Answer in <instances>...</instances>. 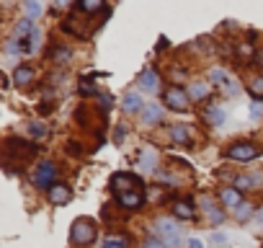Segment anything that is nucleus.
Instances as JSON below:
<instances>
[{
  "mask_svg": "<svg viewBox=\"0 0 263 248\" xmlns=\"http://www.w3.org/2000/svg\"><path fill=\"white\" fill-rule=\"evenodd\" d=\"M258 181H260L258 176H240V179L235 181V186H237V189H250V186L258 184Z\"/></svg>",
  "mask_w": 263,
  "mask_h": 248,
  "instance_id": "nucleus-21",
  "label": "nucleus"
},
{
  "mask_svg": "<svg viewBox=\"0 0 263 248\" xmlns=\"http://www.w3.org/2000/svg\"><path fill=\"white\" fill-rule=\"evenodd\" d=\"M171 137H173L178 145H186V140H189V130H186V124H173Z\"/></svg>",
  "mask_w": 263,
  "mask_h": 248,
  "instance_id": "nucleus-15",
  "label": "nucleus"
},
{
  "mask_svg": "<svg viewBox=\"0 0 263 248\" xmlns=\"http://www.w3.org/2000/svg\"><path fill=\"white\" fill-rule=\"evenodd\" d=\"M140 106H142V96H140V93H126V96H124V111H126V114L137 111Z\"/></svg>",
  "mask_w": 263,
  "mask_h": 248,
  "instance_id": "nucleus-12",
  "label": "nucleus"
},
{
  "mask_svg": "<svg viewBox=\"0 0 263 248\" xmlns=\"http://www.w3.org/2000/svg\"><path fill=\"white\" fill-rule=\"evenodd\" d=\"M6 49H8L11 55H16V52H18V44H16V39H8V44H6Z\"/></svg>",
  "mask_w": 263,
  "mask_h": 248,
  "instance_id": "nucleus-32",
  "label": "nucleus"
},
{
  "mask_svg": "<svg viewBox=\"0 0 263 248\" xmlns=\"http://www.w3.org/2000/svg\"><path fill=\"white\" fill-rule=\"evenodd\" d=\"M189 245H191V248H204V243H201V240H196V238H191V240H189Z\"/></svg>",
  "mask_w": 263,
  "mask_h": 248,
  "instance_id": "nucleus-34",
  "label": "nucleus"
},
{
  "mask_svg": "<svg viewBox=\"0 0 263 248\" xmlns=\"http://www.w3.org/2000/svg\"><path fill=\"white\" fill-rule=\"evenodd\" d=\"M29 42H31V44L26 47V52H29V55H36V52H39V44H42V31H39L36 26H34V31H31V39H29Z\"/></svg>",
  "mask_w": 263,
  "mask_h": 248,
  "instance_id": "nucleus-19",
  "label": "nucleus"
},
{
  "mask_svg": "<svg viewBox=\"0 0 263 248\" xmlns=\"http://www.w3.org/2000/svg\"><path fill=\"white\" fill-rule=\"evenodd\" d=\"M165 103H168L173 111H186V106H189V93H186L183 88H178V85H171V88L165 91Z\"/></svg>",
  "mask_w": 263,
  "mask_h": 248,
  "instance_id": "nucleus-3",
  "label": "nucleus"
},
{
  "mask_svg": "<svg viewBox=\"0 0 263 248\" xmlns=\"http://www.w3.org/2000/svg\"><path fill=\"white\" fill-rule=\"evenodd\" d=\"M119 204H124V207H129V209H137V207L142 204V194H132V191L119 194Z\"/></svg>",
  "mask_w": 263,
  "mask_h": 248,
  "instance_id": "nucleus-11",
  "label": "nucleus"
},
{
  "mask_svg": "<svg viewBox=\"0 0 263 248\" xmlns=\"http://www.w3.org/2000/svg\"><path fill=\"white\" fill-rule=\"evenodd\" d=\"M57 3V8H65V6H70V0H54Z\"/></svg>",
  "mask_w": 263,
  "mask_h": 248,
  "instance_id": "nucleus-36",
  "label": "nucleus"
},
{
  "mask_svg": "<svg viewBox=\"0 0 263 248\" xmlns=\"http://www.w3.org/2000/svg\"><path fill=\"white\" fill-rule=\"evenodd\" d=\"M209 80L212 83H227V73L224 70H212L209 73Z\"/></svg>",
  "mask_w": 263,
  "mask_h": 248,
  "instance_id": "nucleus-28",
  "label": "nucleus"
},
{
  "mask_svg": "<svg viewBox=\"0 0 263 248\" xmlns=\"http://www.w3.org/2000/svg\"><path fill=\"white\" fill-rule=\"evenodd\" d=\"M54 176H57V166L49 163V161H42L36 173H34V186L39 189H52L54 186Z\"/></svg>",
  "mask_w": 263,
  "mask_h": 248,
  "instance_id": "nucleus-1",
  "label": "nucleus"
},
{
  "mask_svg": "<svg viewBox=\"0 0 263 248\" xmlns=\"http://www.w3.org/2000/svg\"><path fill=\"white\" fill-rule=\"evenodd\" d=\"M235 215H237V220H245V217H250V215H253V209H250V207H245V204H237Z\"/></svg>",
  "mask_w": 263,
  "mask_h": 248,
  "instance_id": "nucleus-30",
  "label": "nucleus"
},
{
  "mask_svg": "<svg viewBox=\"0 0 263 248\" xmlns=\"http://www.w3.org/2000/svg\"><path fill=\"white\" fill-rule=\"evenodd\" d=\"M34 31V26H31V19H21L18 24H16V37H26V34H31Z\"/></svg>",
  "mask_w": 263,
  "mask_h": 248,
  "instance_id": "nucleus-20",
  "label": "nucleus"
},
{
  "mask_svg": "<svg viewBox=\"0 0 263 248\" xmlns=\"http://www.w3.org/2000/svg\"><path fill=\"white\" fill-rule=\"evenodd\" d=\"M163 245H165V243H158V240H147V243H145V248H163Z\"/></svg>",
  "mask_w": 263,
  "mask_h": 248,
  "instance_id": "nucleus-33",
  "label": "nucleus"
},
{
  "mask_svg": "<svg viewBox=\"0 0 263 248\" xmlns=\"http://www.w3.org/2000/svg\"><path fill=\"white\" fill-rule=\"evenodd\" d=\"M222 202H224V207H237L240 204V194L235 189H224L222 191Z\"/></svg>",
  "mask_w": 263,
  "mask_h": 248,
  "instance_id": "nucleus-18",
  "label": "nucleus"
},
{
  "mask_svg": "<svg viewBox=\"0 0 263 248\" xmlns=\"http://www.w3.org/2000/svg\"><path fill=\"white\" fill-rule=\"evenodd\" d=\"M80 93H83V96H93V93H96L93 80H83V83H80Z\"/></svg>",
  "mask_w": 263,
  "mask_h": 248,
  "instance_id": "nucleus-29",
  "label": "nucleus"
},
{
  "mask_svg": "<svg viewBox=\"0 0 263 248\" xmlns=\"http://www.w3.org/2000/svg\"><path fill=\"white\" fill-rule=\"evenodd\" d=\"M155 233L163 240H173V238H178V222L176 220H168V217H160L155 222Z\"/></svg>",
  "mask_w": 263,
  "mask_h": 248,
  "instance_id": "nucleus-6",
  "label": "nucleus"
},
{
  "mask_svg": "<svg viewBox=\"0 0 263 248\" xmlns=\"http://www.w3.org/2000/svg\"><path fill=\"white\" fill-rule=\"evenodd\" d=\"M158 83H160V80H158L155 70H150V67L140 75V88H142V91H147V93H155V91H158Z\"/></svg>",
  "mask_w": 263,
  "mask_h": 248,
  "instance_id": "nucleus-8",
  "label": "nucleus"
},
{
  "mask_svg": "<svg viewBox=\"0 0 263 248\" xmlns=\"http://www.w3.org/2000/svg\"><path fill=\"white\" fill-rule=\"evenodd\" d=\"M260 114H263V106H260V101H255L253 109H250V116H253V119H260Z\"/></svg>",
  "mask_w": 263,
  "mask_h": 248,
  "instance_id": "nucleus-31",
  "label": "nucleus"
},
{
  "mask_svg": "<svg viewBox=\"0 0 263 248\" xmlns=\"http://www.w3.org/2000/svg\"><path fill=\"white\" fill-rule=\"evenodd\" d=\"M163 116V106L160 103H145L142 109V124H155Z\"/></svg>",
  "mask_w": 263,
  "mask_h": 248,
  "instance_id": "nucleus-7",
  "label": "nucleus"
},
{
  "mask_svg": "<svg viewBox=\"0 0 263 248\" xmlns=\"http://www.w3.org/2000/svg\"><path fill=\"white\" fill-rule=\"evenodd\" d=\"M189 93H191V98H204L206 96V83H194L189 88Z\"/></svg>",
  "mask_w": 263,
  "mask_h": 248,
  "instance_id": "nucleus-22",
  "label": "nucleus"
},
{
  "mask_svg": "<svg viewBox=\"0 0 263 248\" xmlns=\"http://www.w3.org/2000/svg\"><path fill=\"white\" fill-rule=\"evenodd\" d=\"M49 199H52L54 204H62V202H67V199H70V191H67V186H52V189H49Z\"/></svg>",
  "mask_w": 263,
  "mask_h": 248,
  "instance_id": "nucleus-14",
  "label": "nucleus"
},
{
  "mask_svg": "<svg viewBox=\"0 0 263 248\" xmlns=\"http://www.w3.org/2000/svg\"><path fill=\"white\" fill-rule=\"evenodd\" d=\"M255 88H260V91H263V78H260V80H255Z\"/></svg>",
  "mask_w": 263,
  "mask_h": 248,
  "instance_id": "nucleus-37",
  "label": "nucleus"
},
{
  "mask_svg": "<svg viewBox=\"0 0 263 248\" xmlns=\"http://www.w3.org/2000/svg\"><path fill=\"white\" fill-rule=\"evenodd\" d=\"M173 212H176L178 217H191V215H194V209L189 207V202H178V204L173 207Z\"/></svg>",
  "mask_w": 263,
  "mask_h": 248,
  "instance_id": "nucleus-23",
  "label": "nucleus"
},
{
  "mask_svg": "<svg viewBox=\"0 0 263 248\" xmlns=\"http://www.w3.org/2000/svg\"><path fill=\"white\" fill-rule=\"evenodd\" d=\"M70 238H72V243H90V240L96 238V227H93L88 220H78V222L72 225Z\"/></svg>",
  "mask_w": 263,
  "mask_h": 248,
  "instance_id": "nucleus-4",
  "label": "nucleus"
},
{
  "mask_svg": "<svg viewBox=\"0 0 263 248\" xmlns=\"http://www.w3.org/2000/svg\"><path fill=\"white\" fill-rule=\"evenodd\" d=\"M204 119H206L209 124H214V127H222V124H224V111H222L219 106H209V109L204 111Z\"/></svg>",
  "mask_w": 263,
  "mask_h": 248,
  "instance_id": "nucleus-10",
  "label": "nucleus"
},
{
  "mask_svg": "<svg viewBox=\"0 0 263 248\" xmlns=\"http://www.w3.org/2000/svg\"><path fill=\"white\" fill-rule=\"evenodd\" d=\"M260 217H263V209H260Z\"/></svg>",
  "mask_w": 263,
  "mask_h": 248,
  "instance_id": "nucleus-38",
  "label": "nucleus"
},
{
  "mask_svg": "<svg viewBox=\"0 0 263 248\" xmlns=\"http://www.w3.org/2000/svg\"><path fill=\"white\" fill-rule=\"evenodd\" d=\"M201 207H204V212L209 215V220H212V222H222V220H224V215L212 204V199H204V202H201Z\"/></svg>",
  "mask_w": 263,
  "mask_h": 248,
  "instance_id": "nucleus-17",
  "label": "nucleus"
},
{
  "mask_svg": "<svg viewBox=\"0 0 263 248\" xmlns=\"http://www.w3.org/2000/svg\"><path fill=\"white\" fill-rule=\"evenodd\" d=\"M29 132H31L34 137H44V135H47V127H44L42 121H31V124H29Z\"/></svg>",
  "mask_w": 263,
  "mask_h": 248,
  "instance_id": "nucleus-25",
  "label": "nucleus"
},
{
  "mask_svg": "<svg viewBox=\"0 0 263 248\" xmlns=\"http://www.w3.org/2000/svg\"><path fill=\"white\" fill-rule=\"evenodd\" d=\"M124 135H126V130H124V127H119V130H116V143H121V137H124Z\"/></svg>",
  "mask_w": 263,
  "mask_h": 248,
  "instance_id": "nucleus-35",
  "label": "nucleus"
},
{
  "mask_svg": "<svg viewBox=\"0 0 263 248\" xmlns=\"http://www.w3.org/2000/svg\"><path fill=\"white\" fill-rule=\"evenodd\" d=\"M155 163H158V155H155V150L145 148V150L140 153V168H142L145 173H150V171H155Z\"/></svg>",
  "mask_w": 263,
  "mask_h": 248,
  "instance_id": "nucleus-9",
  "label": "nucleus"
},
{
  "mask_svg": "<svg viewBox=\"0 0 263 248\" xmlns=\"http://www.w3.org/2000/svg\"><path fill=\"white\" fill-rule=\"evenodd\" d=\"M209 245H214V248L227 245V235H224V233H212V235H209Z\"/></svg>",
  "mask_w": 263,
  "mask_h": 248,
  "instance_id": "nucleus-24",
  "label": "nucleus"
},
{
  "mask_svg": "<svg viewBox=\"0 0 263 248\" xmlns=\"http://www.w3.org/2000/svg\"><path fill=\"white\" fill-rule=\"evenodd\" d=\"M13 80H16L18 85H26V83L34 80V70H31V67H18V70L13 73Z\"/></svg>",
  "mask_w": 263,
  "mask_h": 248,
  "instance_id": "nucleus-16",
  "label": "nucleus"
},
{
  "mask_svg": "<svg viewBox=\"0 0 263 248\" xmlns=\"http://www.w3.org/2000/svg\"><path fill=\"white\" fill-rule=\"evenodd\" d=\"M101 6H103V0H80V8H83V11H90V13L98 11Z\"/></svg>",
  "mask_w": 263,
  "mask_h": 248,
  "instance_id": "nucleus-27",
  "label": "nucleus"
},
{
  "mask_svg": "<svg viewBox=\"0 0 263 248\" xmlns=\"http://www.w3.org/2000/svg\"><path fill=\"white\" fill-rule=\"evenodd\" d=\"M111 186H114L116 191L126 194V191H132V189L140 186V179H137V176H129V173H114V176H111Z\"/></svg>",
  "mask_w": 263,
  "mask_h": 248,
  "instance_id": "nucleus-5",
  "label": "nucleus"
},
{
  "mask_svg": "<svg viewBox=\"0 0 263 248\" xmlns=\"http://www.w3.org/2000/svg\"><path fill=\"white\" fill-rule=\"evenodd\" d=\"M24 8H26L29 19H39L42 11H44V3H42V0H24Z\"/></svg>",
  "mask_w": 263,
  "mask_h": 248,
  "instance_id": "nucleus-13",
  "label": "nucleus"
},
{
  "mask_svg": "<svg viewBox=\"0 0 263 248\" xmlns=\"http://www.w3.org/2000/svg\"><path fill=\"white\" fill-rule=\"evenodd\" d=\"M103 248H126V238H106Z\"/></svg>",
  "mask_w": 263,
  "mask_h": 248,
  "instance_id": "nucleus-26",
  "label": "nucleus"
},
{
  "mask_svg": "<svg viewBox=\"0 0 263 248\" xmlns=\"http://www.w3.org/2000/svg\"><path fill=\"white\" fill-rule=\"evenodd\" d=\"M258 155H260V148L253 143H237L227 150V158H232V161H253Z\"/></svg>",
  "mask_w": 263,
  "mask_h": 248,
  "instance_id": "nucleus-2",
  "label": "nucleus"
}]
</instances>
